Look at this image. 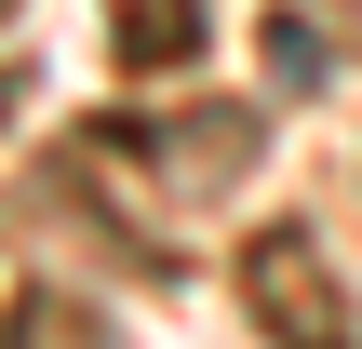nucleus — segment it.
<instances>
[{
    "label": "nucleus",
    "instance_id": "obj_1",
    "mask_svg": "<svg viewBox=\"0 0 362 349\" xmlns=\"http://www.w3.org/2000/svg\"><path fill=\"white\" fill-rule=\"evenodd\" d=\"M242 296H255V323H269L282 349H362V323H349V296H336V269H322L309 229H255Z\"/></svg>",
    "mask_w": 362,
    "mask_h": 349
},
{
    "label": "nucleus",
    "instance_id": "obj_2",
    "mask_svg": "<svg viewBox=\"0 0 362 349\" xmlns=\"http://www.w3.org/2000/svg\"><path fill=\"white\" fill-rule=\"evenodd\" d=\"M188 54H202V0H121V67L134 81L188 67Z\"/></svg>",
    "mask_w": 362,
    "mask_h": 349
},
{
    "label": "nucleus",
    "instance_id": "obj_3",
    "mask_svg": "<svg viewBox=\"0 0 362 349\" xmlns=\"http://www.w3.org/2000/svg\"><path fill=\"white\" fill-rule=\"evenodd\" d=\"M0 13H13V0H0Z\"/></svg>",
    "mask_w": 362,
    "mask_h": 349
}]
</instances>
